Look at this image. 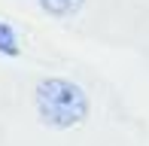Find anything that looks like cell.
<instances>
[{
    "label": "cell",
    "instance_id": "6da1fadb",
    "mask_svg": "<svg viewBox=\"0 0 149 146\" xmlns=\"http://www.w3.org/2000/svg\"><path fill=\"white\" fill-rule=\"evenodd\" d=\"M43 3V9L49 12L52 18H70L73 12L82 6V0H40Z\"/></svg>",
    "mask_w": 149,
    "mask_h": 146
}]
</instances>
